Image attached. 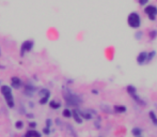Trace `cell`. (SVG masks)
Here are the masks:
<instances>
[{
    "mask_svg": "<svg viewBox=\"0 0 157 137\" xmlns=\"http://www.w3.org/2000/svg\"><path fill=\"white\" fill-rule=\"evenodd\" d=\"M127 24L133 29H138L141 26V18L137 12H131L127 16Z\"/></svg>",
    "mask_w": 157,
    "mask_h": 137,
    "instance_id": "obj_1",
    "label": "cell"
},
{
    "mask_svg": "<svg viewBox=\"0 0 157 137\" xmlns=\"http://www.w3.org/2000/svg\"><path fill=\"white\" fill-rule=\"evenodd\" d=\"M1 93L2 96H4V100H6V104L9 107H13L14 106V98H13V94H12V90L9 86H1Z\"/></svg>",
    "mask_w": 157,
    "mask_h": 137,
    "instance_id": "obj_2",
    "label": "cell"
},
{
    "mask_svg": "<svg viewBox=\"0 0 157 137\" xmlns=\"http://www.w3.org/2000/svg\"><path fill=\"white\" fill-rule=\"evenodd\" d=\"M33 46H34V42L32 41V40H26V41H24L23 43H21V56L24 57L26 54H28L29 51H32Z\"/></svg>",
    "mask_w": 157,
    "mask_h": 137,
    "instance_id": "obj_3",
    "label": "cell"
},
{
    "mask_svg": "<svg viewBox=\"0 0 157 137\" xmlns=\"http://www.w3.org/2000/svg\"><path fill=\"white\" fill-rule=\"evenodd\" d=\"M144 13L148 15L150 21H154L157 16V6H154V4H148L144 8Z\"/></svg>",
    "mask_w": 157,
    "mask_h": 137,
    "instance_id": "obj_4",
    "label": "cell"
},
{
    "mask_svg": "<svg viewBox=\"0 0 157 137\" xmlns=\"http://www.w3.org/2000/svg\"><path fill=\"white\" fill-rule=\"evenodd\" d=\"M64 98H66V101H67L68 104H71V105H77L80 103V100L78 98V96H74V94H72V93L64 94Z\"/></svg>",
    "mask_w": 157,
    "mask_h": 137,
    "instance_id": "obj_5",
    "label": "cell"
},
{
    "mask_svg": "<svg viewBox=\"0 0 157 137\" xmlns=\"http://www.w3.org/2000/svg\"><path fill=\"white\" fill-rule=\"evenodd\" d=\"M146 58H148V53L146 51H141L138 55V57H137V62H138V64H140V66L144 64L146 62Z\"/></svg>",
    "mask_w": 157,
    "mask_h": 137,
    "instance_id": "obj_6",
    "label": "cell"
},
{
    "mask_svg": "<svg viewBox=\"0 0 157 137\" xmlns=\"http://www.w3.org/2000/svg\"><path fill=\"white\" fill-rule=\"evenodd\" d=\"M11 85H12L13 88L18 89V88L21 86V81L17 77V76H14V77L11 78Z\"/></svg>",
    "mask_w": 157,
    "mask_h": 137,
    "instance_id": "obj_7",
    "label": "cell"
},
{
    "mask_svg": "<svg viewBox=\"0 0 157 137\" xmlns=\"http://www.w3.org/2000/svg\"><path fill=\"white\" fill-rule=\"evenodd\" d=\"M42 93H43L44 96H42V98L40 100V103H41V104H45V103L48 101V98H49V94H50V93H49L48 90H43Z\"/></svg>",
    "mask_w": 157,
    "mask_h": 137,
    "instance_id": "obj_8",
    "label": "cell"
},
{
    "mask_svg": "<svg viewBox=\"0 0 157 137\" xmlns=\"http://www.w3.org/2000/svg\"><path fill=\"white\" fill-rule=\"evenodd\" d=\"M26 137H41V134L39 132L31 130V131H28L26 133Z\"/></svg>",
    "mask_w": 157,
    "mask_h": 137,
    "instance_id": "obj_9",
    "label": "cell"
},
{
    "mask_svg": "<svg viewBox=\"0 0 157 137\" xmlns=\"http://www.w3.org/2000/svg\"><path fill=\"white\" fill-rule=\"evenodd\" d=\"M156 38H157V30H155V29L150 30V32H148V39L151 40V41H153V40H155Z\"/></svg>",
    "mask_w": 157,
    "mask_h": 137,
    "instance_id": "obj_10",
    "label": "cell"
},
{
    "mask_svg": "<svg viewBox=\"0 0 157 137\" xmlns=\"http://www.w3.org/2000/svg\"><path fill=\"white\" fill-rule=\"evenodd\" d=\"M126 90H127V92L131 94V96H135L136 94V92H137V90H136V88L134 86H131V85H129V86H127V88H126Z\"/></svg>",
    "mask_w": 157,
    "mask_h": 137,
    "instance_id": "obj_11",
    "label": "cell"
},
{
    "mask_svg": "<svg viewBox=\"0 0 157 137\" xmlns=\"http://www.w3.org/2000/svg\"><path fill=\"white\" fill-rule=\"evenodd\" d=\"M114 110H116L117 113H125L126 111V107L122 106V105H117V106H114Z\"/></svg>",
    "mask_w": 157,
    "mask_h": 137,
    "instance_id": "obj_12",
    "label": "cell"
},
{
    "mask_svg": "<svg viewBox=\"0 0 157 137\" xmlns=\"http://www.w3.org/2000/svg\"><path fill=\"white\" fill-rule=\"evenodd\" d=\"M155 55H156V51H150V53H148V58H146V61H152V60H153V58L155 57Z\"/></svg>",
    "mask_w": 157,
    "mask_h": 137,
    "instance_id": "obj_13",
    "label": "cell"
},
{
    "mask_svg": "<svg viewBox=\"0 0 157 137\" xmlns=\"http://www.w3.org/2000/svg\"><path fill=\"white\" fill-rule=\"evenodd\" d=\"M60 106H61V105H60V103H58V102H56V101L50 102V107L53 108V109H58Z\"/></svg>",
    "mask_w": 157,
    "mask_h": 137,
    "instance_id": "obj_14",
    "label": "cell"
},
{
    "mask_svg": "<svg viewBox=\"0 0 157 137\" xmlns=\"http://www.w3.org/2000/svg\"><path fill=\"white\" fill-rule=\"evenodd\" d=\"M150 117H151V119H152V121L155 123V124L157 125V117L155 116V113H153V111H150Z\"/></svg>",
    "mask_w": 157,
    "mask_h": 137,
    "instance_id": "obj_15",
    "label": "cell"
},
{
    "mask_svg": "<svg viewBox=\"0 0 157 137\" xmlns=\"http://www.w3.org/2000/svg\"><path fill=\"white\" fill-rule=\"evenodd\" d=\"M63 116L66 117V118H70L72 116V113L70 111V109H64L63 110Z\"/></svg>",
    "mask_w": 157,
    "mask_h": 137,
    "instance_id": "obj_16",
    "label": "cell"
},
{
    "mask_svg": "<svg viewBox=\"0 0 157 137\" xmlns=\"http://www.w3.org/2000/svg\"><path fill=\"white\" fill-rule=\"evenodd\" d=\"M74 118H75V120H76V122H78V123H81V121H82V120L80 119V117L77 113V111H74Z\"/></svg>",
    "mask_w": 157,
    "mask_h": 137,
    "instance_id": "obj_17",
    "label": "cell"
},
{
    "mask_svg": "<svg viewBox=\"0 0 157 137\" xmlns=\"http://www.w3.org/2000/svg\"><path fill=\"white\" fill-rule=\"evenodd\" d=\"M133 134H134V136H140L141 135V131H140L139 128H134L133 130Z\"/></svg>",
    "mask_w": 157,
    "mask_h": 137,
    "instance_id": "obj_18",
    "label": "cell"
},
{
    "mask_svg": "<svg viewBox=\"0 0 157 137\" xmlns=\"http://www.w3.org/2000/svg\"><path fill=\"white\" fill-rule=\"evenodd\" d=\"M141 36H143V32L142 31H138V32L135 34V38H136L137 40H140L141 39Z\"/></svg>",
    "mask_w": 157,
    "mask_h": 137,
    "instance_id": "obj_19",
    "label": "cell"
},
{
    "mask_svg": "<svg viewBox=\"0 0 157 137\" xmlns=\"http://www.w3.org/2000/svg\"><path fill=\"white\" fill-rule=\"evenodd\" d=\"M148 2V0H138V3H139L140 6H145Z\"/></svg>",
    "mask_w": 157,
    "mask_h": 137,
    "instance_id": "obj_20",
    "label": "cell"
},
{
    "mask_svg": "<svg viewBox=\"0 0 157 137\" xmlns=\"http://www.w3.org/2000/svg\"><path fill=\"white\" fill-rule=\"evenodd\" d=\"M15 125H16V128H23V122H21V121H17Z\"/></svg>",
    "mask_w": 157,
    "mask_h": 137,
    "instance_id": "obj_21",
    "label": "cell"
},
{
    "mask_svg": "<svg viewBox=\"0 0 157 137\" xmlns=\"http://www.w3.org/2000/svg\"><path fill=\"white\" fill-rule=\"evenodd\" d=\"M82 117H85L86 119H90L91 118V116H90L89 113H82Z\"/></svg>",
    "mask_w": 157,
    "mask_h": 137,
    "instance_id": "obj_22",
    "label": "cell"
},
{
    "mask_svg": "<svg viewBox=\"0 0 157 137\" xmlns=\"http://www.w3.org/2000/svg\"><path fill=\"white\" fill-rule=\"evenodd\" d=\"M36 123H30V126H31V128H34V126H36Z\"/></svg>",
    "mask_w": 157,
    "mask_h": 137,
    "instance_id": "obj_23",
    "label": "cell"
},
{
    "mask_svg": "<svg viewBox=\"0 0 157 137\" xmlns=\"http://www.w3.org/2000/svg\"><path fill=\"white\" fill-rule=\"evenodd\" d=\"M0 56H1V49H0Z\"/></svg>",
    "mask_w": 157,
    "mask_h": 137,
    "instance_id": "obj_24",
    "label": "cell"
}]
</instances>
